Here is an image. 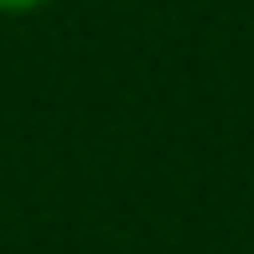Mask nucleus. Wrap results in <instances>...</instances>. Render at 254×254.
Here are the masks:
<instances>
[{
	"instance_id": "f257e3e1",
	"label": "nucleus",
	"mask_w": 254,
	"mask_h": 254,
	"mask_svg": "<svg viewBox=\"0 0 254 254\" xmlns=\"http://www.w3.org/2000/svg\"><path fill=\"white\" fill-rule=\"evenodd\" d=\"M31 5H42V0H0V10H31Z\"/></svg>"
}]
</instances>
